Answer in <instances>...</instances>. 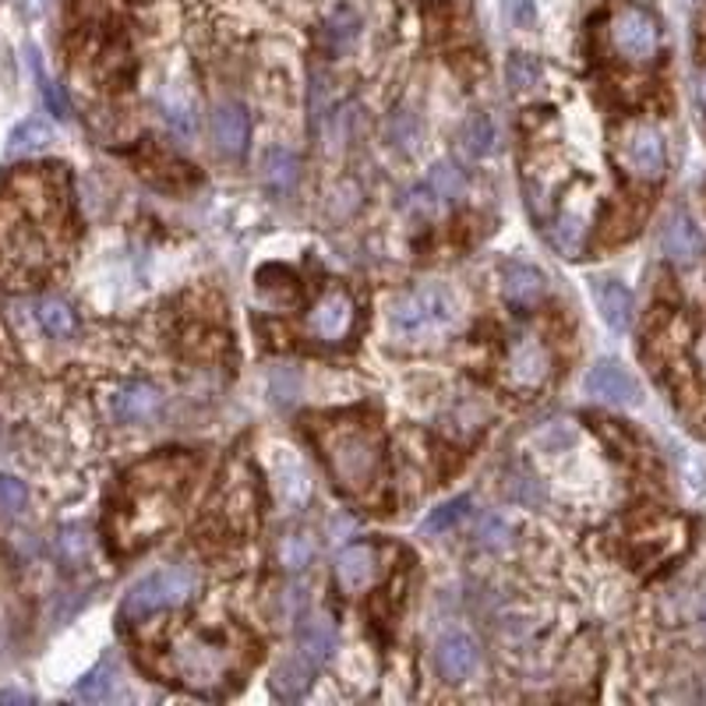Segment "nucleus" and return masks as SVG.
<instances>
[{"mask_svg":"<svg viewBox=\"0 0 706 706\" xmlns=\"http://www.w3.org/2000/svg\"><path fill=\"white\" fill-rule=\"evenodd\" d=\"M68 241V177L61 166H22L0 184V279L47 276Z\"/></svg>","mask_w":706,"mask_h":706,"instance_id":"f257e3e1","label":"nucleus"},{"mask_svg":"<svg viewBox=\"0 0 706 706\" xmlns=\"http://www.w3.org/2000/svg\"><path fill=\"white\" fill-rule=\"evenodd\" d=\"M187 477H191L187 456H156V460H145L135 470H127L117 512L110 520L117 548L124 551L139 548L174 523L177 499Z\"/></svg>","mask_w":706,"mask_h":706,"instance_id":"f03ea898","label":"nucleus"},{"mask_svg":"<svg viewBox=\"0 0 706 706\" xmlns=\"http://www.w3.org/2000/svg\"><path fill=\"white\" fill-rule=\"evenodd\" d=\"M247 661V643L234 628H184L170 643L166 664L191 693L213 696Z\"/></svg>","mask_w":706,"mask_h":706,"instance_id":"7ed1b4c3","label":"nucleus"},{"mask_svg":"<svg viewBox=\"0 0 706 706\" xmlns=\"http://www.w3.org/2000/svg\"><path fill=\"white\" fill-rule=\"evenodd\" d=\"M318 446L326 456V467L336 477V484L350 494H371L381 481V446L368 424L339 421L321 424Z\"/></svg>","mask_w":706,"mask_h":706,"instance_id":"20e7f679","label":"nucleus"},{"mask_svg":"<svg viewBox=\"0 0 706 706\" xmlns=\"http://www.w3.org/2000/svg\"><path fill=\"white\" fill-rule=\"evenodd\" d=\"M456 326H460V300L446 283H421L417 290L396 297L389 308V332L407 347L442 342Z\"/></svg>","mask_w":706,"mask_h":706,"instance_id":"39448f33","label":"nucleus"},{"mask_svg":"<svg viewBox=\"0 0 706 706\" xmlns=\"http://www.w3.org/2000/svg\"><path fill=\"white\" fill-rule=\"evenodd\" d=\"M195 590H198V572L191 565L160 569V572H152V576H145L139 586H131V594L121 604V615H124V622H145L149 615L191 601Z\"/></svg>","mask_w":706,"mask_h":706,"instance_id":"423d86ee","label":"nucleus"},{"mask_svg":"<svg viewBox=\"0 0 706 706\" xmlns=\"http://www.w3.org/2000/svg\"><path fill=\"white\" fill-rule=\"evenodd\" d=\"M607 47L622 64L646 68L661 53V25L657 18L640 4H618L607 18Z\"/></svg>","mask_w":706,"mask_h":706,"instance_id":"0eeeda50","label":"nucleus"},{"mask_svg":"<svg viewBox=\"0 0 706 706\" xmlns=\"http://www.w3.org/2000/svg\"><path fill=\"white\" fill-rule=\"evenodd\" d=\"M618 160L625 166V174H633L640 181H661L667 170V149L664 135L654 124H628L618 139Z\"/></svg>","mask_w":706,"mask_h":706,"instance_id":"6e6552de","label":"nucleus"},{"mask_svg":"<svg viewBox=\"0 0 706 706\" xmlns=\"http://www.w3.org/2000/svg\"><path fill=\"white\" fill-rule=\"evenodd\" d=\"M551 371H555V360H551L548 342L538 336H516L509 342L505 357V381L520 392H538L548 386Z\"/></svg>","mask_w":706,"mask_h":706,"instance_id":"1a4fd4ad","label":"nucleus"},{"mask_svg":"<svg viewBox=\"0 0 706 706\" xmlns=\"http://www.w3.org/2000/svg\"><path fill=\"white\" fill-rule=\"evenodd\" d=\"M354 326H357V304L347 290H342V286H332V290L321 294L315 300V308L308 311V318H304L308 336L315 342H329V347L350 339Z\"/></svg>","mask_w":706,"mask_h":706,"instance_id":"9d476101","label":"nucleus"},{"mask_svg":"<svg viewBox=\"0 0 706 706\" xmlns=\"http://www.w3.org/2000/svg\"><path fill=\"white\" fill-rule=\"evenodd\" d=\"M258 512V484L247 467H231L226 481L216 494V516L231 530H247Z\"/></svg>","mask_w":706,"mask_h":706,"instance_id":"9b49d317","label":"nucleus"},{"mask_svg":"<svg viewBox=\"0 0 706 706\" xmlns=\"http://www.w3.org/2000/svg\"><path fill=\"white\" fill-rule=\"evenodd\" d=\"M332 569H336V583L347 590V594H360V590H371L381 580V572H386V551L378 544L357 541L339 551Z\"/></svg>","mask_w":706,"mask_h":706,"instance_id":"f8f14e48","label":"nucleus"},{"mask_svg":"<svg viewBox=\"0 0 706 706\" xmlns=\"http://www.w3.org/2000/svg\"><path fill=\"white\" fill-rule=\"evenodd\" d=\"M586 392L607 407H636L640 403V381L618 368L615 360H601L586 375Z\"/></svg>","mask_w":706,"mask_h":706,"instance_id":"ddd939ff","label":"nucleus"},{"mask_svg":"<svg viewBox=\"0 0 706 706\" xmlns=\"http://www.w3.org/2000/svg\"><path fill=\"white\" fill-rule=\"evenodd\" d=\"M586 231H590V198L580 195V198H569L559 208V216L548 226V237L565 258H576V255H583Z\"/></svg>","mask_w":706,"mask_h":706,"instance_id":"4468645a","label":"nucleus"},{"mask_svg":"<svg viewBox=\"0 0 706 706\" xmlns=\"http://www.w3.org/2000/svg\"><path fill=\"white\" fill-rule=\"evenodd\" d=\"M113 417H117L121 424H149L156 421L160 410H163V396L156 386H149V381H127L110 399Z\"/></svg>","mask_w":706,"mask_h":706,"instance_id":"2eb2a0df","label":"nucleus"},{"mask_svg":"<svg viewBox=\"0 0 706 706\" xmlns=\"http://www.w3.org/2000/svg\"><path fill=\"white\" fill-rule=\"evenodd\" d=\"M477 664H481V651H477V643L467 633H449L438 640L434 646V667L438 675L446 682H463L477 672Z\"/></svg>","mask_w":706,"mask_h":706,"instance_id":"dca6fc26","label":"nucleus"},{"mask_svg":"<svg viewBox=\"0 0 706 706\" xmlns=\"http://www.w3.org/2000/svg\"><path fill=\"white\" fill-rule=\"evenodd\" d=\"M661 252L675 265H693L703 258V234L685 213H667L661 226Z\"/></svg>","mask_w":706,"mask_h":706,"instance_id":"f3484780","label":"nucleus"},{"mask_svg":"<svg viewBox=\"0 0 706 706\" xmlns=\"http://www.w3.org/2000/svg\"><path fill=\"white\" fill-rule=\"evenodd\" d=\"M502 294L512 308H538L548 294V279L541 269H533V265L512 262L502 273Z\"/></svg>","mask_w":706,"mask_h":706,"instance_id":"a211bd4d","label":"nucleus"},{"mask_svg":"<svg viewBox=\"0 0 706 706\" xmlns=\"http://www.w3.org/2000/svg\"><path fill=\"white\" fill-rule=\"evenodd\" d=\"M213 139L219 145L223 156H244L247 139H252V124H247V113L237 103H223L213 113Z\"/></svg>","mask_w":706,"mask_h":706,"instance_id":"6ab92c4d","label":"nucleus"},{"mask_svg":"<svg viewBox=\"0 0 706 706\" xmlns=\"http://www.w3.org/2000/svg\"><path fill=\"white\" fill-rule=\"evenodd\" d=\"M297 177H300V163L290 149H269L262 160V184L269 195L283 198L290 195V191L297 187Z\"/></svg>","mask_w":706,"mask_h":706,"instance_id":"aec40b11","label":"nucleus"},{"mask_svg":"<svg viewBox=\"0 0 706 706\" xmlns=\"http://www.w3.org/2000/svg\"><path fill=\"white\" fill-rule=\"evenodd\" d=\"M597 308H601V318H604L615 332H625L628 326H633L636 304H633V294H628L622 283L604 279V283L597 286Z\"/></svg>","mask_w":706,"mask_h":706,"instance_id":"412c9836","label":"nucleus"},{"mask_svg":"<svg viewBox=\"0 0 706 706\" xmlns=\"http://www.w3.org/2000/svg\"><path fill=\"white\" fill-rule=\"evenodd\" d=\"M297 651L308 657L315 667H321L336 651V628L326 618H308L300 625V633H297Z\"/></svg>","mask_w":706,"mask_h":706,"instance_id":"4be33fe9","label":"nucleus"},{"mask_svg":"<svg viewBox=\"0 0 706 706\" xmlns=\"http://www.w3.org/2000/svg\"><path fill=\"white\" fill-rule=\"evenodd\" d=\"M311 672H315V664H311L308 657H304V654L279 661V667L273 672V689H276V696H283V699H297L304 689H308Z\"/></svg>","mask_w":706,"mask_h":706,"instance_id":"5701e85b","label":"nucleus"},{"mask_svg":"<svg viewBox=\"0 0 706 706\" xmlns=\"http://www.w3.org/2000/svg\"><path fill=\"white\" fill-rule=\"evenodd\" d=\"M113 689H117V672L103 661V664H95L79 685H74V696H79L82 703H106L113 696Z\"/></svg>","mask_w":706,"mask_h":706,"instance_id":"b1692460","label":"nucleus"},{"mask_svg":"<svg viewBox=\"0 0 706 706\" xmlns=\"http://www.w3.org/2000/svg\"><path fill=\"white\" fill-rule=\"evenodd\" d=\"M494 142H499V127H494L488 113H473V117L463 124V149L470 156H477V160L488 156V152H494Z\"/></svg>","mask_w":706,"mask_h":706,"instance_id":"393cba45","label":"nucleus"},{"mask_svg":"<svg viewBox=\"0 0 706 706\" xmlns=\"http://www.w3.org/2000/svg\"><path fill=\"white\" fill-rule=\"evenodd\" d=\"M35 318H40V326L57 336V339H64L74 332V311L68 308V304L61 297H43L40 304H35Z\"/></svg>","mask_w":706,"mask_h":706,"instance_id":"a878e982","label":"nucleus"},{"mask_svg":"<svg viewBox=\"0 0 706 706\" xmlns=\"http://www.w3.org/2000/svg\"><path fill=\"white\" fill-rule=\"evenodd\" d=\"M544 79V64L530 53H512L505 61V82L512 92H526Z\"/></svg>","mask_w":706,"mask_h":706,"instance_id":"bb28decb","label":"nucleus"},{"mask_svg":"<svg viewBox=\"0 0 706 706\" xmlns=\"http://www.w3.org/2000/svg\"><path fill=\"white\" fill-rule=\"evenodd\" d=\"M505 494H509L512 502L526 505V509H541V505H544V488H541V481H538V477H533L526 467H516V470L509 473Z\"/></svg>","mask_w":706,"mask_h":706,"instance_id":"cd10ccee","label":"nucleus"},{"mask_svg":"<svg viewBox=\"0 0 706 706\" xmlns=\"http://www.w3.org/2000/svg\"><path fill=\"white\" fill-rule=\"evenodd\" d=\"M50 142V127L43 121H25L14 127V135L8 142V156L18 160V156H32V152H40L43 145Z\"/></svg>","mask_w":706,"mask_h":706,"instance_id":"c85d7f7f","label":"nucleus"},{"mask_svg":"<svg viewBox=\"0 0 706 706\" xmlns=\"http://www.w3.org/2000/svg\"><path fill=\"white\" fill-rule=\"evenodd\" d=\"M428 187L434 191V198H438V202H456V198L463 195L467 177H463V170L456 166V163H438V166L431 170Z\"/></svg>","mask_w":706,"mask_h":706,"instance_id":"c756f323","label":"nucleus"},{"mask_svg":"<svg viewBox=\"0 0 706 706\" xmlns=\"http://www.w3.org/2000/svg\"><path fill=\"white\" fill-rule=\"evenodd\" d=\"M512 538H516V533H512V526L502 516H484L481 526H477V544L484 551H509Z\"/></svg>","mask_w":706,"mask_h":706,"instance_id":"7c9ffc66","label":"nucleus"},{"mask_svg":"<svg viewBox=\"0 0 706 706\" xmlns=\"http://www.w3.org/2000/svg\"><path fill=\"white\" fill-rule=\"evenodd\" d=\"M467 509H470V499L463 494V499H452V502H446V505H438V509H431V516L421 523V530L424 533H442V530H449L452 523H460L463 516H467Z\"/></svg>","mask_w":706,"mask_h":706,"instance_id":"2f4dec72","label":"nucleus"},{"mask_svg":"<svg viewBox=\"0 0 706 706\" xmlns=\"http://www.w3.org/2000/svg\"><path fill=\"white\" fill-rule=\"evenodd\" d=\"M25 502H29V491H25V484L18 481V477H8V473H0V509L4 512H22L25 509Z\"/></svg>","mask_w":706,"mask_h":706,"instance_id":"473e14b6","label":"nucleus"},{"mask_svg":"<svg viewBox=\"0 0 706 706\" xmlns=\"http://www.w3.org/2000/svg\"><path fill=\"white\" fill-rule=\"evenodd\" d=\"M269 389H273V399L276 403H294V399L300 396V375L294 368H279L273 371V381H269Z\"/></svg>","mask_w":706,"mask_h":706,"instance_id":"72a5a7b5","label":"nucleus"},{"mask_svg":"<svg viewBox=\"0 0 706 706\" xmlns=\"http://www.w3.org/2000/svg\"><path fill=\"white\" fill-rule=\"evenodd\" d=\"M308 559H311V544L304 541V538H286V541H283V548H279V562H283L286 569H304V565H308Z\"/></svg>","mask_w":706,"mask_h":706,"instance_id":"f704fd0d","label":"nucleus"},{"mask_svg":"<svg viewBox=\"0 0 706 706\" xmlns=\"http://www.w3.org/2000/svg\"><path fill=\"white\" fill-rule=\"evenodd\" d=\"M389 139L396 145H413L417 142V121L410 117V113H396L392 124H389Z\"/></svg>","mask_w":706,"mask_h":706,"instance_id":"c9c22d12","label":"nucleus"},{"mask_svg":"<svg viewBox=\"0 0 706 706\" xmlns=\"http://www.w3.org/2000/svg\"><path fill=\"white\" fill-rule=\"evenodd\" d=\"M40 85H43V95H47V103H50V110L57 113V117H68V100L61 92H57V85L47 79V74L40 71Z\"/></svg>","mask_w":706,"mask_h":706,"instance_id":"e433bc0d","label":"nucleus"},{"mask_svg":"<svg viewBox=\"0 0 706 706\" xmlns=\"http://www.w3.org/2000/svg\"><path fill=\"white\" fill-rule=\"evenodd\" d=\"M696 103H699V110L706 113V64H703L699 74H696Z\"/></svg>","mask_w":706,"mask_h":706,"instance_id":"4c0bfd02","label":"nucleus"},{"mask_svg":"<svg viewBox=\"0 0 706 706\" xmlns=\"http://www.w3.org/2000/svg\"><path fill=\"white\" fill-rule=\"evenodd\" d=\"M696 368H699V375L706 378V332H703L699 342H696Z\"/></svg>","mask_w":706,"mask_h":706,"instance_id":"58836bf2","label":"nucleus"},{"mask_svg":"<svg viewBox=\"0 0 706 706\" xmlns=\"http://www.w3.org/2000/svg\"><path fill=\"white\" fill-rule=\"evenodd\" d=\"M0 703H29V696H25V693H11V689H8V693H0Z\"/></svg>","mask_w":706,"mask_h":706,"instance_id":"ea45409f","label":"nucleus"}]
</instances>
